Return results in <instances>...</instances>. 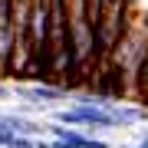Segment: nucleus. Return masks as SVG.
<instances>
[{
  "label": "nucleus",
  "mask_w": 148,
  "mask_h": 148,
  "mask_svg": "<svg viewBox=\"0 0 148 148\" xmlns=\"http://www.w3.org/2000/svg\"><path fill=\"white\" fill-rule=\"evenodd\" d=\"M148 56V13L132 10L125 33L119 40V49L109 66V95L112 99H138V86H142V69Z\"/></svg>",
  "instance_id": "f257e3e1"
},
{
  "label": "nucleus",
  "mask_w": 148,
  "mask_h": 148,
  "mask_svg": "<svg viewBox=\"0 0 148 148\" xmlns=\"http://www.w3.org/2000/svg\"><path fill=\"white\" fill-rule=\"evenodd\" d=\"M135 7L128 0H99V16H95V76H92V92L109 95V66L119 49V40L132 20ZM112 99V95H109Z\"/></svg>",
  "instance_id": "f03ea898"
},
{
  "label": "nucleus",
  "mask_w": 148,
  "mask_h": 148,
  "mask_svg": "<svg viewBox=\"0 0 148 148\" xmlns=\"http://www.w3.org/2000/svg\"><path fill=\"white\" fill-rule=\"evenodd\" d=\"M69 16V43H73V89L89 86L95 76V16H99V0H66Z\"/></svg>",
  "instance_id": "7ed1b4c3"
},
{
  "label": "nucleus",
  "mask_w": 148,
  "mask_h": 148,
  "mask_svg": "<svg viewBox=\"0 0 148 148\" xmlns=\"http://www.w3.org/2000/svg\"><path fill=\"white\" fill-rule=\"evenodd\" d=\"M56 125H69V128H82V132H112L115 119H112L109 106H92V102H73V106H63L53 112Z\"/></svg>",
  "instance_id": "20e7f679"
},
{
  "label": "nucleus",
  "mask_w": 148,
  "mask_h": 148,
  "mask_svg": "<svg viewBox=\"0 0 148 148\" xmlns=\"http://www.w3.org/2000/svg\"><path fill=\"white\" fill-rule=\"evenodd\" d=\"M13 95H16V99H23V102L33 106V109H49V106L66 102L69 89L53 86V82H16V86H13Z\"/></svg>",
  "instance_id": "39448f33"
},
{
  "label": "nucleus",
  "mask_w": 148,
  "mask_h": 148,
  "mask_svg": "<svg viewBox=\"0 0 148 148\" xmlns=\"http://www.w3.org/2000/svg\"><path fill=\"white\" fill-rule=\"evenodd\" d=\"M13 66V0H0V76Z\"/></svg>",
  "instance_id": "423d86ee"
},
{
  "label": "nucleus",
  "mask_w": 148,
  "mask_h": 148,
  "mask_svg": "<svg viewBox=\"0 0 148 148\" xmlns=\"http://www.w3.org/2000/svg\"><path fill=\"white\" fill-rule=\"evenodd\" d=\"M112 119L119 128H132V125H145L148 122V106H125V102H112L109 106Z\"/></svg>",
  "instance_id": "0eeeda50"
},
{
  "label": "nucleus",
  "mask_w": 148,
  "mask_h": 148,
  "mask_svg": "<svg viewBox=\"0 0 148 148\" xmlns=\"http://www.w3.org/2000/svg\"><path fill=\"white\" fill-rule=\"evenodd\" d=\"M138 99H142V106H148V56H145V69H142V86H138Z\"/></svg>",
  "instance_id": "6e6552de"
},
{
  "label": "nucleus",
  "mask_w": 148,
  "mask_h": 148,
  "mask_svg": "<svg viewBox=\"0 0 148 148\" xmlns=\"http://www.w3.org/2000/svg\"><path fill=\"white\" fill-rule=\"evenodd\" d=\"M13 138H16V135L10 132V128H7V125H0V148H7V145L13 142Z\"/></svg>",
  "instance_id": "1a4fd4ad"
},
{
  "label": "nucleus",
  "mask_w": 148,
  "mask_h": 148,
  "mask_svg": "<svg viewBox=\"0 0 148 148\" xmlns=\"http://www.w3.org/2000/svg\"><path fill=\"white\" fill-rule=\"evenodd\" d=\"M138 145H142V148H148V125H145V132H142V138H138Z\"/></svg>",
  "instance_id": "9d476101"
},
{
  "label": "nucleus",
  "mask_w": 148,
  "mask_h": 148,
  "mask_svg": "<svg viewBox=\"0 0 148 148\" xmlns=\"http://www.w3.org/2000/svg\"><path fill=\"white\" fill-rule=\"evenodd\" d=\"M122 148H142V145H122Z\"/></svg>",
  "instance_id": "9b49d317"
}]
</instances>
